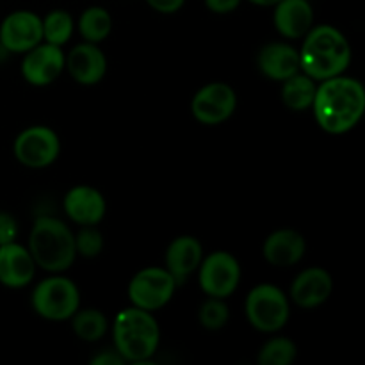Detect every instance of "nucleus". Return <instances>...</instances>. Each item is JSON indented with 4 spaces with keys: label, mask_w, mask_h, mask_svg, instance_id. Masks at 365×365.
<instances>
[{
    "label": "nucleus",
    "mask_w": 365,
    "mask_h": 365,
    "mask_svg": "<svg viewBox=\"0 0 365 365\" xmlns=\"http://www.w3.org/2000/svg\"><path fill=\"white\" fill-rule=\"evenodd\" d=\"M310 109L317 125L334 135L353 130L365 113V88L353 77H337L321 81Z\"/></svg>",
    "instance_id": "1"
},
{
    "label": "nucleus",
    "mask_w": 365,
    "mask_h": 365,
    "mask_svg": "<svg viewBox=\"0 0 365 365\" xmlns=\"http://www.w3.org/2000/svg\"><path fill=\"white\" fill-rule=\"evenodd\" d=\"M299 52V68L314 81L342 75L351 64V45L348 38L334 25H317L303 36Z\"/></svg>",
    "instance_id": "2"
},
{
    "label": "nucleus",
    "mask_w": 365,
    "mask_h": 365,
    "mask_svg": "<svg viewBox=\"0 0 365 365\" xmlns=\"http://www.w3.org/2000/svg\"><path fill=\"white\" fill-rule=\"evenodd\" d=\"M113 342L125 362L145 364L152 360L160 344V328L153 312L138 307L121 310L113 323Z\"/></svg>",
    "instance_id": "3"
},
{
    "label": "nucleus",
    "mask_w": 365,
    "mask_h": 365,
    "mask_svg": "<svg viewBox=\"0 0 365 365\" xmlns=\"http://www.w3.org/2000/svg\"><path fill=\"white\" fill-rule=\"evenodd\" d=\"M27 248L36 266L52 274L70 269L77 259L75 234L64 221L52 216H41L34 221Z\"/></svg>",
    "instance_id": "4"
},
{
    "label": "nucleus",
    "mask_w": 365,
    "mask_h": 365,
    "mask_svg": "<svg viewBox=\"0 0 365 365\" xmlns=\"http://www.w3.org/2000/svg\"><path fill=\"white\" fill-rule=\"evenodd\" d=\"M31 305L46 321H66L81 309V291L77 284L61 273H53L34 287Z\"/></svg>",
    "instance_id": "5"
},
{
    "label": "nucleus",
    "mask_w": 365,
    "mask_h": 365,
    "mask_svg": "<svg viewBox=\"0 0 365 365\" xmlns=\"http://www.w3.org/2000/svg\"><path fill=\"white\" fill-rule=\"evenodd\" d=\"M245 314L255 330L262 334H277L287 324L291 305L280 287L273 284H260L246 296Z\"/></svg>",
    "instance_id": "6"
},
{
    "label": "nucleus",
    "mask_w": 365,
    "mask_h": 365,
    "mask_svg": "<svg viewBox=\"0 0 365 365\" xmlns=\"http://www.w3.org/2000/svg\"><path fill=\"white\" fill-rule=\"evenodd\" d=\"M178 284L166 267L150 266L138 271L128 282V299L132 307L155 312L173 298Z\"/></svg>",
    "instance_id": "7"
},
{
    "label": "nucleus",
    "mask_w": 365,
    "mask_h": 365,
    "mask_svg": "<svg viewBox=\"0 0 365 365\" xmlns=\"http://www.w3.org/2000/svg\"><path fill=\"white\" fill-rule=\"evenodd\" d=\"M13 152L18 163L31 170L52 166L61 152V141L56 130L45 125H32L16 135Z\"/></svg>",
    "instance_id": "8"
},
{
    "label": "nucleus",
    "mask_w": 365,
    "mask_h": 365,
    "mask_svg": "<svg viewBox=\"0 0 365 365\" xmlns=\"http://www.w3.org/2000/svg\"><path fill=\"white\" fill-rule=\"evenodd\" d=\"M198 282L207 296L227 299L237 291L241 282V264L230 252H212L202 259Z\"/></svg>",
    "instance_id": "9"
},
{
    "label": "nucleus",
    "mask_w": 365,
    "mask_h": 365,
    "mask_svg": "<svg viewBox=\"0 0 365 365\" xmlns=\"http://www.w3.org/2000/svg\"><path fill=\"white\" fill-rule=\"evenodd\" d=\"M237 109V95L234 88L225 82H210L195 93L191 113L202 125H221L232 118Z\"/></svg>",
    "instance_id": "10"
},
{
    "label": "nucleus",
    "mask_w": 365,
    "mask_h": 365,
    "mask_svg": "<svg viewBox=\"0 0 365 365\" xmlns=\"http://www.w3.org/2000/svg\"><path fill=\"white\" fill-rule=\"evenodd\" d=\"M41 41V16L32 11H13L0 24V43L9 53H25Z\"/></svg>",
    "instance_id": "11"
},
{
    "label": "nucleus",
    "mask_w": 365,
    "mask_h": 365,
    "mask_svg": "<svg viewBox=\"0 0 365 365\" xmlns=\"http://www.w3.org/2000/svg\"><path fill=\"white\" fill-rule=\"evenodd\" d=\"M66 64V53L63 46L52 45V43L41 41L25 52L21 61V75L25 81L36 88L48 86L64 71Z\"/></svg>",
    "instance_id": "12"
},
{
    "label": "nucleus",
    "mask_w": 365,
    "mask_h": 365,
    "mask_svg": "<svg viewBox=\"0 0 365 365\" xmlns=\"http://www.w3.org/2000/svg\"><path fill=\"white\" fill-rule=\"evenodd\" d=\"M64 68L77 84L95 86L106 77L107 57L96 43L84 41L68 52Z\"/></svg>",
    "instance_id": "13"
},
{
    "label": "nucleus",
    "mask_w": 365,
    "mask_h": 365,
    "mask_svg": "<svg viewBox=\"0 0 365 365\" xmlns=\"http://www.w3.org/2000/svg\"><path fill=\"white\" fill-rule=\"evenodd\" d=\"M64 212L78 227L98 225L106 217L107 202L98 189L91 185H75L64 196Z\"/></svg>",
    "instance_id": "14"
},
{
    "label": "nucleus",
    "mask_w": 365,
    "mask_h": 365,
    "mask_svg": "<svg viewBox=\"0 0 365 365\" xmlns=\"http://www.w3.org/2000/svg\"><path fill=\"white\" fill-rule=\"evenodd\" d=\"M34 259L27 246L14 242L0 246V284L9 289L27 287L36 277Z\"/></svg>",
    "instance_id": "15"
},
{
    "label": "nucleus",
    "mask_w": 365,
    "mask_h": 365,
    "mask_svg": "<svg viewBox=\"0 0 365 365\" xmlns=\"http://www.w3.org/2000/svg\"><path fill=\"white\" fill-rule=\"evenodd\" d=\"M334 292L331 274L323 267H307L291 285V299L299 309H316L327 303Z\"/></svg>",
    "instance_id": "16"
},
{
    "label": "nucleus",
    "mask_w": 365,
    "mask_h": 365,
    "mask_svg": "<svg viewBox=\"0 0 365 365\" xmlns=\"http://www.w3.org/2000/svg\"><path fill=\"white\" fill-rule=\"evenodd\" d=\"M274 29L287 39H299L314 27L310 0H280L273 6Z\"/></svg>",
    "instance_id": "17"
},
{
    "label": "nucleus",
    "mask_w": 365,
    "mask_h": 365,
    "mask_svg": "<svg viewBox=\"0 0 365 365\" xmlns=\"http://www.w3.org/2000/svg\"><path fill=\"white\" fill-rule=\"evenodd\" d=\"M166 269L178 285L184 284L192 273H196L203 259L202 242L192 235H178L166 250Z\"/></svg>",
    "instance_id": "18"
},
{
    "label": "nucleus",
    "mask_w": 365,
    "mask_h": 365,
    "mask_svg": "<svg viewBox=\"0 0 365 365\" xmlns=\"http://www.w3.org/2000/svg\"><path fill=\"white\" fill-rule=\"evenodd\" d=\"M307 252V241L298 230L282 228L266 237L262 246L264 259L274 267H289L298 264Z\"/></svg>",
    "instance_id": "19"
},
{
    "label": "nucleus",
    "mask_w": 365,
    "mask_h": 365,
    "mask_svg": "<svg viewBox=\"0 0 365 365\" xmlns=\"http://www.w3.org/2000/svg\"><path fill=\"white\" fill-rule=\"evenodd\" d=\"M257 64L264 77L271 81L284 82L302 71L299 68V52L287 43H267L257 56Z\"/></svg>",
    "instance_id": "20"
},
{
    "label": "nucleus",
    "mask_w": 365,
    "mask_h": 365,
    "mask_svg": "<svg viewBox=\"0 0 365 365\" xmlns=\"http://www.w3.org/2000/svg\"><path fill=\"white\" fill-rule=\"evenodd\" d=\"M316 89V81L303 71H298L282 82V102L287 109L303 113L312 107Z\"/></svg>",
    "instance_id": "21"
},
{
    "label": "nucleus",
    "mask_w": 365,
    "mask_h": 365,
    "mask_svg": "<svg viewBox=\"0 0 365 365\" xmlns=\"http://www.w3.org/2000/svg\"><path fill=\"white\" fill-rule=\"evenodd\" d=\"M77 29L84 41L98 45L103 39L109 38L110 31H113V16L106 7L89 6L78 16Z\"/></svg>",
    "instance_id": "22"
},
{
    "label": "nucleus",
    "mask_w": 365,
    "mask_h": 365,
    "mask_svg": "<svg viewBox=\"0 0 365 365\" xmlns=\"http://www.w3.org/2000/svg\"><path fill=\"white\" fill-rule=\"evenodd\" d=\"M70 319L75 335L84 342H98L109 330V321L98 309H78Z\"/></svg>",
    "instance_id": "23"
},
{
    "label": "nucleus",
    "mask_w": 365,
    "mask_h": 365,
    "mask_svg": "<svg viewBox=\"0 0 365 365\" xmlns=\"http://www.w3.org/2000/svg\"><path fill=\"white\" fill-rule=\"evenodd\" d=\"M43 25V41L52 43V45L63 46L70 41L73 34L75 21L70 13L63 9H53L41 18Z\"/></svg>",
    "instance_id": "24"
},
{
    "label": "nucleus",
    "mask_w": 365,
    "mask_h": 365,
    "mask_svg": "<svg viewBox=\"0 0 365 365\" xmlns=\"http://www.w3.org/2000/svg\"><path fill=\"white\" fill-rule=\"evenodd\" d=\"M298 356V346L289 337H273L260 348L259 365H291Z\"/></svg>",
    "instance_id": "25"
},
{
    "label": "nucleus",
    "mask_w": 365,
    "mask_h": 365,
    "mask_svg": "<svg viewBox=\"0 0 365 365\" xmlns=\"http://www.w3.org/2000/svg\"><path fill=\"white\" fill-rule=\"evenodd\" d=\"M228 319H230V310L225 299L221 298H210L205 303H202L198 312V321L205 330L216 331L227 327Z\"/></svg>",
    "instance_id": "26"
},
{
    "label": "nucleus",
    "mask_w": 365,
    "mask_h": 365,
    "mask_svg": "<svg viewBox=\"0 0 365 365\" xmlns=\"http://www.w3.org/2000/svg\"><path fill=\"white\" fill-rule=\"evenodd\" d=\"M75 250L77 255L84 259H95L103 250V235L96 228V225L81 227V230L75 234Z\"/></svg>",
    "instance_id": "27"
},
{
    "label": "nucleus",
    "mask_w": 365,
    "mask_h": 365,
    "mask_svg": "<svg viewBox=\"0 0 365 365\" xmlns=\"http://www.w3.org/2000/svg\"><path fill=\"white\" fill-rule=\"evenodd\" d=\"M18 237V223L11 214L0 212V246L14 242Z\"/></svg>",
    "instance_id": "28"
},
{
    "label": "nucleus",
    "mask_w": 365,
    "mask_h": 365,
    "mask_svg": "<svg viewBox=\"0 0 365 365\" xmlns=\"http://www.w3.org/2000/svg\"><path fill=\"white\" fill-rule=\"evenodd\" d=\"M242 0H203L207 9L216 14H230L241 6Z\"/></svg>",
    "instance_id": "29"
},
{
    "label": "nucleus",
    "mask_w": 365,
    "mask_h": 365,
    "mask_svg": "<svg viewBox=\"0 0 365 365\" xmlns=\"http://www.w3.org/2000/svg\"><path fill=\"white\" fill-rule=\"evenodd\" d=\"M146 4L160 14H173L184 7L185 0H146Z\"/></svg>",
    "instance_id": "30"
},
{
    "label": "nucleus",
    "mask_w": 365,
    "mask_h": 365,
    "mask_svg": "<svg viewBox=\"0 0 365 365\" xmlns=\"http://www.w3.org/2000/svg\"><path fill=\"white\" fill-rule=\"evenodd\" d=\"M127 364L123 360V356L116 351V349H110V351H100L98 355L93 356L91 365H123Z\"/></svg>",
    "instance_id": "31"
},
{
    "label": "nucleus",
    "mask_w": 365,
    "mask_h": 365,
    "mask_svg": "<svg viewBox=\"0 0 365 365\" xmlns=\"http://www.w3.org/2000/svg\"><path fill=\"white\" fill-rule=\"evenodd\" d=\"M250 4H253V6H259V7H273L274 4L280 2V0H248Z\"/></svg>",
    "instance_id": "32"
}]
</instances>
